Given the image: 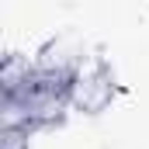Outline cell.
Listing matches in <instances>:
<instances>
[{"instance_id": "obj_1", "label": "cell", "mask_w": 149, "mask_h": 149, "mask_svg": "<svg viewBox=\"0 0 149 149\" xmlns=\"http://www.w3.org/2000/svg\"><path fill=\"white\" fill-rule=\"evenodd\" d=\"M114 87L108 76H76L73 80V90H70V101L83 111H101L108 101H111Z\"/></svg>"}, {"instance_id": "obj_2", "label": "cell", "mask_w": 149, "mask_h": 149, "mask_svg": "<svg viewBox=\"0 0 149 149\" xmlns=\"http://www.w3.org/2000/svg\"><path fill=\"white\" fill-rule=\"evenodd\" d=\"M0 149H28V128H3Z\"/></svg>"}]
</instances>
